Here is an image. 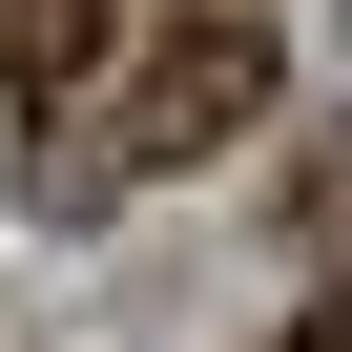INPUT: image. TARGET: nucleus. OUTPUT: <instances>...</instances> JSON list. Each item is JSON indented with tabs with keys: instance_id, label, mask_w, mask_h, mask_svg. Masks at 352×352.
Masks as SVG:
<instances>
[{
	"instance_id": "f257e3e1",
	"label": "nucleus",
	"mask_w": 352,
	"mask_h": 352,
	"mask_svg": "<svg viewBox=\"0 0 352 352\" xmlns=\"http://www.w3.org/2000/svg\"><path fill=\"white\" fill-rule=\"evenodd\" d=\"M249 104H270V0H145L104 83V166H208Z\"/></svg>"
},
{
	"instance_id": "f03ea898",
	"label": "nucleus",
	"mask_w": 352,
	"mask_h": 352,
	"mask_svg": "<svg viewBox=\"0 0 352 352\" xmlns=\"http://www.w3.org/2000/svg\"><path fill=\"white\" fill-rule=\"evenodd\" d=\"M124 21L145 0H0V104L42 145V208H83V83H124Z\"/></svg>"
},
{
	"instance_id": "7ed1b4c3",
	"label": "nucleus",
	"mask_w": 352,
	"mask_h": 352,
	"mask_svg": "<svg viewBox=\"0 0 352 352\" xmlns=\"http://www.w3.org/2000/svg\"><path fill=\"white\" fill-rule=\"evenodd\" d=\"M270 352H352V270H331V290H311V311H290Z\"/></svg>"
}]
</instances>
